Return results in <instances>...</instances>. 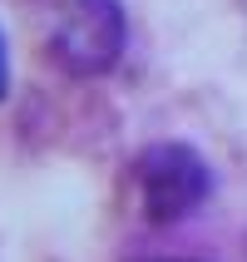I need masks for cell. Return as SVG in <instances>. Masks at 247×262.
I'll return each mask as SVG.
<instances>
[{
  "mask_svg": "<svg viewBox=\"0 0 247 262\" xmlns=\"http://www.w3.org/2000/svg\"><path fill=\"white\" fill-rule=\"evenodd\" d=\"M133 183H139V208L153 228H168V223L193 218L198 208L213 198V168L193 144H178V139H163V144H148L133 163Z\"/></svg>",
  "mask_w": 247,
  "mask_h": 262,
  "instance_id": "1",
  "label": "cell"
},
{
  "mask_svg": "<svg viewBox=\"0 0 247 262\" xmlns=\"http://www.w3.org/2000/svg\"><path fill=\"white\" fill-rule=\"evenodd\" d=\"M124 45H129V15L119 0H64L50 35V55L74 79H99L124 59Z\"/></svg>",
  "mask_w": 247,
  "mask_h": 262,
  "instance_id": "2",
  "label": "cell"
},
{
  "mask_svg": "<svg viewBox=\"0 0 247 262\" xmlns=\"http://www.w3.org/2000/svg\"><path fill=\"white\" fill-rule=\"evenodd\" d=\"M10 94V45H5V30H0V104Z\"/></svg>",
  "mask_w": 247,
  "mask_h": 262,
  "instance_id": "3",
  "label": "cell"
},
{
  "mask_svg": "<svg viewBox=\"0 0 247 262\" xmlns=\"http://www.w3.org/2000/svg\"><path fill=\"white\" fill-rule=\"evenodd\" d=\"M148 262H198V257H148Z\"/></svg>",
  "mask_w": 247,
  "mask_h": 262,
  "instance_id": "4",
  "label": "cell"
}]
</instances>
